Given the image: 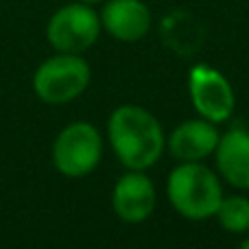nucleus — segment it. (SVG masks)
I'll return each instance as SVG.
<instances>
[{"mask_svg":"<svg viewBox=\"0 0 249 249\" xmlns=\"http://www.w3.org/2000/svg\"><path fill=\"white\" fill-rule=\"evenodd\" d=\"M112 210L123 223L138 225L151 219L158 206V190L146 171H127L112 188Z\"/></svg>","mask_w":249,"mask_h":249,"instance_id":"7","label":"nucleus"},{"mask_svg":"<svg viewBox=\"0 0 249 249\" xmlns=\"http://www.w3.org/2000/svg\"><path fill=\"white\" fill-rule=\"evenodd\" d=\"M221 131L206 118H190L179 123L166 138V151L177 162H203L212 158Z\"/></svg>","mask_w":249,"mask_h":249,"instance_id":"9","label":"nucleus"},{"mask_svg":"<svg viewBox=\"0 0 249 249\" xmlns=\"http://www.w3.org/2000/svg\"><path fill=\"white\" fill-rule=\"evenodd\" d=\"M101 33L99 11L79 0L61 4L46 22V42L55 53L83 55L99 42Z\"/></svg>","mask_w":249,"mask_h":249,"instance_id":"5","label":"nucleus"},{"mask_svg":"<svg viewBox=\"0 0 249 249\" xmlns=\"http://www.w3.org/2000/svg\"><path fill=\"white\" fill-rule=\"evenodd\" d=\"M188 96L195 112L214 124L228 123L236 109L234 86L219 68L208 64H195L190 68Z\"/></svg>","mask_w":249,"mask_h":249,"instance_id":"6","label":"nucleus"},{"mask_svg":"<svg viewBox=\"0 0 249 249\" xmlns=\"http://www.w3.org/2000/svg\"><path fill=\"white\" fill-rule=\"evenodd\" d=\"M103 160V136L88 121H72L59 129L51 144V162L59 175L83 179Z\"/></svg>","mask_w":249,"mask_h":249,"instance_id":"4","label":"nucleus"},{"mask_svg":"<svg viewBox=\"0 0 249 249\" xmlns=\"http://www.w3.org/2000/svg\"><path fill=\"white\" fill-rule=\"evenodd\" d=\"M166 197L181 219L199 223L214 219L223 199V184L219 173L203 162H179L168 173Z\"/></svg>","mask_w":249,"mask_h":249,"instance_id":"2","label":"nucleus"},{"mask_svg":"<svg viewBox=\"0 0 249 249\" xmlns=\"http://www.w3.org/2000/svg\"><path fill=\"white\" fill-rule=\"evenodd\" d=\"M107 142L127 171H149L166 151L162 123L146 107L124 103L107 118Z\"/></svg>","mask_w":249,"mask_h":249,"instance_id":"1","label":"nucleus"},{"mask_svg":"<svg viewBox=\"0 0 249 249\" xmlns=\"http://www.w3.org/2000/svg\"><path fill=\"white\" fill-rule=\"evenodd\" d=\"M92 68L83 55L55 53L35 68L33 94L46 105H66L83 96L90 88Z\"/></svg>","mask_w":249,"mask_h":249,"instance_id":"3","label":"nucleus"},{"mask_svg":"<svg viewBox=\"0 0 249 249\" xmlns=\"http://www.w3.org/2000/svg\"><path fill=\"white\" fill-rule=\"evenodd\" d=\"M241 247H243V249H249V236H247V238H245V241H243V243H241Z\"/></svg>","mask_w":249,"mask_h":249,"instance_id":"14","label":"nucleus"},{"mask_svg":"<svg viewBox=\"0 0 249 249\" xmlns=\"http://www.w3.org/2000/svg\"><path fill=\"white\" fill-rule=\"evenodd\" d=\"M214 171L236 190H249V129L230 127L221 133L214 153Z\"/></svg>","mask_w":249,"mask_h":249,"instance_id":"10","label":"nucleus"},{"mask_svg":"<svg viewBox=\"0 0 249 249\" xmlns=\"http://www.w3.org/2000/svg\"><path fill=\"white\" fill-rule=\"evenodd\" d=\"M160 35L162 42L171 51L181 57H190L201 48L203 44V29L199 20L188 11H171L160 22Z\"/></svg>","mask_w":249,"mask_h":249,"instance_id":"11","label":"nucleus"},{"mask_svg":"<svg viewBox=\"0 0 249 249\" xmlns=\"http://www.w3.org/2000/svg\"><path fill=\"white\" fill-rule=\"evenodd\" d=\"M214 219L228 234H249V197L236 195H223Z\"/></svg>","mask_w":249,"mask_h":249,"instance_id":"12","label":"nucleus"},{"mask_svg":"<svg viewBox=\"0 0 249 249\" xmlns=\"http://www.w3.org/2000/svg\"><path fill=\"white\" fill-rule=\"evenodd\" d=\"M99 16L105 33L123 44L144 39L153 26V16L144 0H103Z\"/></svg>","mask_w":249,"mask_h":249,"instance_id":"8","label":"nucleus"},{"mask_svg":"<svg viewBox=\"0 0 249 249\" xmlns=\"http://www.w3.org/2000/svg\"><path fill=\"white\" fill-rule=\"evenodd\" d=\"M79 2H86V4H92V7H94V4H101L103 0H79Z\"/></svg>","mask_w":249,"mask_h":249,"instance_id":"13","label":"nucleus"}]
</instances>
